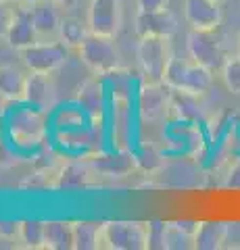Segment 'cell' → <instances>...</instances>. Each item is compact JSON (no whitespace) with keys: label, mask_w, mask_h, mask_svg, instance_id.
<instances>
[{"label":"cell","mask_w":240,"mask_h":250,"mask_svg":"<svg viewBox=\"0 0 240 250\" xmlns=\"http://www.w3.org/2000/svg\"><path fill=\"white\" fill-rule=\"evenodd\" d=\"M213 75H215L213 71L198 65L196 61L172 57L163 82L172 88V92H184L190 94V96H198V94L211 90Z\"/></svg>","instance_id":"obj_1"},{"label":"cell","mask_w":240,"mask_h":250,"mask_svg":"<svg viewBox=\"0 0 240 250\" xmlns=\"http://www.w3.org/2000/svg\"><path fill=\"white\" fill-rule=\"evenodd\" d=\"M80 61L86 65L92 73L96 75H107L121 69L123 59L121 52L115 44V38L109 36H98V34H90L86 36V40L82 42V46L77 48Z\"/></svg>","instance_id":"obj_2"},{"label":"cell","mask_w":240,"mask_h":250,"mask_svg":"<svg viewBox=\"0 0 240 250\" xmlns=\"http://www.w3.org/2000/svg\"><path fill=\"white\" fill-rule=\"evenodd\" d=\"M138 65L144 75V82H163L165 71L172 61V48H169V38H159V36H144L138 42L136 48Z\"/></svg>","instance_id":"obj_3"},{"label":"cell","mask_w":240,"mask_h":250,"mask_svg":"<svg viewBox=\"0 0 240 250\" xmlns=\"http://www.w3.org/2000/svg\"><path fill=\"white\" fill-rule=\"evenodd\" d=\"M186 50L192 61H196L198 65L207 67L213 73H219L223 62L228 61L226 50H223L219 38L215 36V31L190 29L186 36Z\"/></svg>","instance_id":"obj_4"},{"label":"cell","mask_w":240,"mask_h":250,"mask_svg":"<svg viewBox=\"0 0 240 250\" xmlns=\"http://www.w3.org/2000/svg\"><path fill=\"white\" fill-rule=\"evenodd\" d=\"M69 57V48L61 42H36L29 48L21 50V61L27 71L38 73H55L65 65Z\"/></svg>","instance_id":"obj_5"},{"label":"cell","mask_w":240,"mask_h":250,"mask_svg":"<svg viewBox=\"0 0 240 250\" xmlns=\"http://www.w3.org/2000/svg\"><path fill=\"white\" fill-rule=\"evenodd\" d=\"M144 221H107L105 248L109 250H149Z\"/></svg>","instance_id":"obj_6"},{"label":"cell","mask_w":240,"mask_h":250,"mask_svg":"<svg viewBox=\"0 0 240 250\" xmlns=\"http://www.w3.org/2000/svg\"><path fill=\"white\" fill-rule=\"evenodd\" d=\"M121 0H90L88 29L98 36L115 38L121 29Z\"/></svg>","instance_id":"obj_7"},{"label":"cell","mask_w":240,"mask_h":250,"mask_svg":"<svg viewBox=\"0 0 240 250\" xmlns=\"http://www.w3.org/2000/svg\"><path fill=\"white\" fill-rule=\"evenodd\" d=\"M172 108V88L165 82H144L138 96V111L144 121H159Z\"/></svg>","instance_id":"obj_8"},{"label":"cell","mask_w":240,"mask_h":250,"mask_svg":"<svg viewBox=\"0 0 240 250\" xmlns=\"http://www.w3.org/2000/svg\"><path fill=\"white\" fill-rule=\"evenodd\" d=\"M184 19L190 29L215 31L221 25L219 0H184Z\"/></svg>","instance_id":"obj_9"},{"label":"cell","mask_w":240,"mask_h":250,"mask_svg":"<svg viewBox=\"0 0 240 250\" xmlns=\"http://www.w3.org/2000/svg\"><path fill=\"white\" fill-rule=\"evenodd\" d=\"M25 103L40 113H48L57 104V85L52 73H27V88H25Z\"/></svg>","instance_id":"obj_10"},{"label":"cell","mask_w":240,"mask_h":250,"mask_svg":"<svg viewBox=\"0 0 240 250\" xmlns=\"http://www.w3.org/2000/svg\"><path fill=\"white\" fill-rule=\"evenodd\" d=\"M177 31V19L175 15L165 9V11H154V13H142L138 11L136 15V34L144 36H159V38H169Z\"/></svg>","instance_id":"obj_11"},{"label":"cell","mask_w":240,"mask_h":250,"mask_svg":"<svg viewBox=\"0 0 240 250\" xmlns=\"http://www.w3.org/2000/svg\"><path fill=\"white\" fill-rule=\"evenodd\" d=\"M61 6L55 0H42L36 6H32L34 25L38 31V42H55L59 40V27H61Z\"/></svg>","instance_id":"obj_12"},{"label":"cell","mask_w":240,"mask_h":250,"mask_svg":"<svg viewBox=\"0 0 240 250\" xmlns=\"http://www.w3.org/2000/svg\"><path fill=\"white\" fill-rule=\"evenodd\" d=\"M6 44L15 50H25L29 48L32 44L38 42V31L34 25V15L32 9H25V6H17L15 11V19H13V25L9 29V36H6Z\"/></svg>","instance_id":"obj_13"},{"label":"cell","mask_w":240,"mask_h":250,"mask_svg":"<svg viewBox=\"0 0 240 250\" xmlns=\"http://www.w3.org/2000/svg\"><path fill=\"white\" fill-rule=\"evenodd\" d=\"M11 134L19 144H34V142H38V140L42 138V134H44L42 113L36 111V108L17 113L13 117V123H11Z\"/></svg>","instance_id":"obj_14"},{"label":"cell","mask_w":240,"mask_h":250,"mask_svg":"<svg viewBox=\"0 0 240 250\" xmlns=\"http://www.w3.org/2000/svg\"><path fill=\"white\" fill-rule=\"evenodd\" d=\"M27 73H23L15 65L0 67V98L6 103H21L25 100Z\"/></svg>","instance_id":"obj_15"},{"label":"cell","mask_w":240,"mask_h":250,"mask_svg":"<svg viewBox=\"0 0 240 250\" xmlns=\"http://www.w3.org/2000/svg\"><path fill=\"white\" fill-rule=\"evenodd\" d=\"M230 225L223 221H200L195 231V248L198 250H218L228 242Z\"/></svg>","instance_id":"obj_16"},{"label":"cell","mask_w":240,"mask_h":250,"mask_svg":"<svg viewBox=\"0 0 240 250\" xmlns=\"http://www.w3.org/2000/svg\"><path fill=\"white\" fill-rule=\"evenodd\" d=\"M75 250L105 248V223L100 221H75L73 223Z\"/></svg>","instance_id":"obj_17"},{"label":"cell","mask_w":240,"mask_h":250,"mask_svg":"<svg viewBox=\"0 0 240 250\" xmlns=\"http://www.w3.org/2000/svg\"><path fill=\"white\" fill-rule=\"evenodd\" d=\"M92 184V171L88 165H80V163H69L59 169L55 177V188L59 190H82Z\"/></svg>","instance_id":"obj_18"},{"label":"cell","mask_w":240,"mask_h":250,"mask_svg":"<svg viewBox=\"0 0 240 250\" xmlns=\"http://www.w3.org/2000/svg\"><path fill=\"white\" fill-rule=\"evenodd\" d=\"M44 248H50V250H73L75 248L73 223H69V221H46Z\"/></svg>","instance_id":"obj_19"},{"label":"cell","mask_w":240,"mask_h":250,"mask_svg":"<svg viewBox=\"0 0 240 250\" xmlns=\"http://www.w3.org/2000/svg\"><path fill=\"white\" fill-rule=\"evenodd\" d=\"M195 221H167L165 233V250H186L195 248Z\"/></svg>","instance_id":"obj_20"},{"label":"cell","mask_w":240,"mask_h":250,"mask_svg":"<svg viewBox=\"0 0 240 250\" xmlns=\"http://www.w3.org/2000/svg\"><path fill=\"white\" fill-rule=\"evenodd\" d=\"M88 34H90L88 23H82L77 17H73V15H67V17L61 19L59 40L63 42L67 48H80Z\"/></svg>","instance_id":"obj_21"},{"label":"cell","mask_w":240,"mask_h":250,"mask_svg":"<svg viewBox=\"0 0 240 250\" xmlns=\"http://www.w3.org/2000/svg\"><path fill=\"white\" fill-rule=\"evenodd\" d=\"M44 231H46V223L44 221H21V233H19V242L23 248H44Z\"/></svg>","instance_id":"obj_22"},{"label":"cell","mask_w":240,"mask_h":250,"mask_svg":"<svg viewBox=\"0 0 240 250\" xmlns=\"http://www.w3.org/2000/svg\"><path fill=\"white\" fill-rule=\"evenodd\" d=\"M221 80L226 83V88L240 96V54L238 57H228V61L221 67Z\"/></svg>","instance_id":"obj_23"},{"label":"cell","mask_w":240,"mask_h":250,"mask_svg":"<svg viewBox=\"0 0 240 250\" xmlns=\"http://www.w3.org/2000/svg\"><path fill=\"white\" fill-rule=\"evenodd\" d=\"M146 238H149L151 250H165V233H167V221H149L146 223Z\"/></svg>","instance_id":"obj_24"},{"label":"cell","mask_w":240,"mask_h":250,"mask_svg":"<svg viewBox=\"0 0 240 250\" xmlns=\"http://www.w3.org/2000/svg\"><path fill=\"white\" fill-rule=\"evenodd\" d=\"M15 11L17 9L11 6V0L0 2V40H6V36H9V29L15 19Z\"/></svg>","instance_id":"obj_25"},{"label":"cell","mask_w":240,"mask_h":250,"mask_svg":"<svg viewBox=\"0 0 240 250\" xmlns=\"http://www.w3.org/2000/svg\"><path fill=\"white\" fill-rule=\"evenodd\" d=\"M21 233V221H0V238L9 240V242H19Z\"/></svg>","instance_id":"obj_26"},{"label":"cell","mask_w":240,"mask_h":250,"mask_svg":"<svg viewBox=\"0 0 240 250\" xmlns=\"http://www.w3.org/2000/svg\"><path fill=\"white\" fill-rule=\"evenodd\" d=\"M172 0H138V11L142 13H154V11H165L169 9Z\"/></svg>","instance_id":"obj_27"},{"label":"cell","mask_w":240,"mask_h":250,"mask_svg":"<svg viewBox=\"0 0 240 250\" xmlns=\"http://www.w3.org/2000/svg\"><path fill=\"white\" fill-rule=\"evenodd\" d=\"M223 188H234V190H240V161L228 171L226 182H223Z\"/></svg>","instance_id":"obj_28"},{"label":"cell","mask_w":240,"mask_h":250,"mask_svg":"<svg viewBox=\"0 0 240 250\" xmlns=\"http://www.w3.org/2000/svg\"><path fill=\"white\" fill-rule=\"evenodd\" d=\"M17 6H25V9H32V6H36L38 2H42V0H13Z\"/></svg>","instance_id":"obj_29"},{"label":"cell","mask_w":240,"mask_h":250,"mask_svg":"<svg viewBox=\"0 0 240 250\" xmlns=\"http://www.w3.org/2000/svg\"><path fill=\"white\" fill-rule=\"evenodd\" d=\"M55 2L61 6V9H71V6L75 4V0H55Z\"/></svg>","instance_id":"obj_30"},{"label":"cell","mask_w":240,"mask_h":250,"mask_svg":"<svg viewBox=\"0 0 240 250\" xmlns=\"http://www.w3.org/2000/svg\"><path fill=\"white\" fill-rule=\"evenodd\" d=\"M0 2H6V0H0Z\"/></svg>","instance_id":"obj_31"},{"label":"cell","mask_w":240,"mask_h":250,"mask_svg":"<svg viewBox=\"0 0 240 250\" xmlns=\"http://www.w3.org/2000/svg\"><path fill=\"white\" fill-rule=\"evenodd\" d=\"M219 2H223V0H219Z\"/></svg>","instance_id":"obj_32"}]
</instances>
